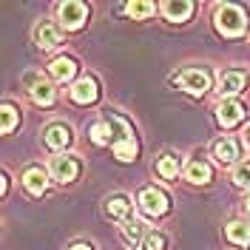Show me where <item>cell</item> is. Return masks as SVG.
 Masks as SVG:
<instances>
[{
	"label": "cell",
	"instance_id": "obj_2",
	"mask_svg": "<svg viewBox=\"0 0 250 250\" xmlns=\"http://www.w3.org/2000/svg\"><path fill=\"white\" fill-rule=\"evenodd\" d=\"M57 17H60L62 29H80L83 23H85V17H88V9H85V3H80V0H65L60 3V9H57Z\"/></svg>",
	"mask_w": 250,
	"mask_h": 250
},
{
	"label": "cell",
	"instance_id": "obj_27",
	"mask_svg": "<svg viewBox=\"0 0 250 250\" xmlns=\"http://www.w3.org/2000/svg\"><path fill=\"white\" fill-rule=\"evenodd\" d=\"M71 250H91V248H88V245H74Z\"/></svg>",
	"mask_w": 250,
	"mask_h": 250
},
{
	"label": "cell",
	"instance_id": "obj_1",
	"mask_svg": "<svg viewBox=\"0 0 250 250\" xmlns=\"http://www.w3.org/2000/svg\"><path fill=\"white\" fill-rule=\"evenodd\" d=\"M216 29L222 34H228V37H236V34H242L245 26H248V15L239 9V6H230V3H225V6H219L216 9Z\"/></svg>",
	"mask_w": 250,
	"mask_h": 250
},
{
	"label": "cell",
	"instance_id": "obj_22",
	"mask_svg": "<svg viewBox=\"0 0 250 250\" xmlns=\"http://www.w3.org/2000/svg\"><path fill=\"white\" fill-rule=\"evenodd\" d=\"M156 171L162 173V176H165V179H176V173H179V159H176V156H162V159H159V165H156Z\"/></svg>",
	"mask_w": 250,
	"mask_h": 250
},
{
	"label": "cell",
	"instance_id": "obj_21",
	"mask_svg": "<svg viewBox=\"0 0 250 250\" xmlns=\"http://www.w3.org/2000/svg\"><path fill=\"white\" fill-rule=\"evenodd\" d=\"M91 140L97 142V145H108V142H114L117 137H114V128H111V123L105 120V123H97L91 128Z\"/></svg>",
	"mask_w": 250,
	"mask_h": 250
},
{
	"label": "cell",
	"instance_id": "obj_24",
	"mask_svg": "<svg viewBox=\"0 0 250 250\" xmlns=\"http://www.w3.org/2000/svg\"><path fill=\"white\" fill-rule=\"evenodd\" d=\"M15 125H17V108L6 103V105H3V123H0V131H3V134H9Z\"/></svg>",
	"mask_w": 250,
	"mask_h": 250
},
{
	"label": "cell",
	"instance_id": "obj_28",
	"mask_svg": "<svg viewBox=\"0 0 250 250\" xmlns=\"http://www.w3.org/2000/svg\"><path fill=\"white\" fill-rule=\"evenodd\" d=\"M248 213H250V199H248Z\"/></svg>",
	"mask_w": 250,
	"mask_h": 250
},
{
	"label": "cell",
	"instance_id": "obj_16",
	"mask_svg": "<svg viewBox=\"0 0 250 250\" xmlns=\"http://www.w3.org/2000/svg\"><path fill=\"white\" fill-rule=\"evenodd\" d=\"M74 71H77V62L68 60V57H57V60L51 62V77L57 80V83L71 80V77H74Z\"/></svg>",
	"mask_w": 250,
	"mask_h": 250
},
{
	"label": "cell",
	"instance_id": "obj_11",
	"mask_svg": "<svg viewBox=\"0 0 250 250\" xmlns=\"http://www.w3.org/2000/svg\"><path fill=\"white\" fill-rule=\"evenodd\" d=\"M23 185H26V190H29V193L40 196V193L46 190V185H48L46 171H43V168H29V171L23 173Z\"/></svg>",
	"mask_w": 250,
	"mask_h": 250
},
{
	"label": "cell",
	"instance_id": "obj_17",
	"mask_svg": "<svg viewBox=\"0 0 250 250\" xmlns=\"http://www.w3.org/2000/svg\"><path fill=\"white\" fill-rule=\"evenodd\" d=\"M148 233H151V230L142 225L140 219H128V222L123 225V236L128 239V242H131V245H137V242H145V236H148Z\"/></svg>",
	"mask_w": 250,
	"mask_h": 250
},
{
	"label": "cell",
	"instance_id": "obj_8",
	"mask_svg": "<svg viewBox=\"0 0 250 250\" xmlns=\"http://www.w3.org/2000/svg\"><path fill=\"white\" fill-rule=\"evenodd\" d=\"M34 40H37L40 48H57L62 43V34L54 23H40V26L34 29Z\"/></svg>",
	"mask_w": 250,
	"mask_h": 250
},
{
	"label": "cell",
	"instance_id": "obj_4",
	"mask_svg": "<svg viewBox=\"0 0 250 250\" xmlns=\"http://www.w3.org/2000/svg\"><path fill=\"white\" fill-rule=\"evenodd\" d=\"M48 171L54 179H60V182H71L80 171V162L74 156L68 154H60V156H51V165H48Z\"/></svg>",
	"mask_w": 250,
	"mask_h": 250
},
{
	"label": "cell",
	"instance_id": "obj_13",
	"mask_svg": "<svg viewBox=\"0 0 250 250\" xmlns=\"http://www.w3.org/2000/svg\"><path fill=\"white\" fill-rule=\"evenodd\" d=\"M114 156H117L120 162H131V159L137 156V140L131 137V131H125L123 137L114 142Z\"/></svg>",
	"mask_w": 250,
	"mask_h": 250
},
{
	"label": "cell",
	"instance_id": "obj_15",
	"mask_svg": "<svg viewBox=\"0 0 250 250\" xmlns=\"http://www.w3.org/2000/svg\"><path fill=\"white\" fill-rule=\"evenodd\" d=\"M185 176L193 182V185H205V182H210V165L202 162V159H193V162L185 168Z\"/></svg>",
	"mask_w": 250,
	"mask_h": 250
},
{
	"label": "cell",
	"instance_id": "obj_23",
	"mask_svg": "<svg viewBox=\"0 0 250 250\" xmlns=\"http://www.w3.org/2000/svg\"><path fill=\"white\" fill-rule=\"evenodd\" d=\"M125 12L131 17H148V15H154V3H148V0H134V3L125 6Z\"/></svg>",
	"mask_w": 250,
	"mask_h": 250
},
{
	"label": "cell",
	"instance_id": "obj_9",
	"mask_svg": "<svg viewBox=\"0 0 250 250\" xmlns=\"http://www.w3.org/2000/svg\"><path fill=\"white\" fill-rule=\"evenodd\" d=\"M71 100L80 103V105H88L97 100V83L91 77H80L74 85H71Z\"/></svg>",
	"mask_w": 250,
	"mask_h": 250
},
{
	"label": "cell",
	"instance_id": "obj_5",
	"mask_svg": "<svg viewBox=\"0 0 250 250\" xmlns=\"http://www.w3.org/2000/svg\"><path fill=\"white\" fill-rule=\"evenodd\" d=\"M179 85L188 94H205L208 85H210V77H208V71H202V68H188V71L179 74Z\"/></svg>",
	"mask_w": 250,
	"mask_h": 250
},
{
	"label": "cell",
	"instance_id": "obj_12",
	"mask_svg": "<svg viewBox=\"0 0 250 250\" xmlns=\"http://www.w3.org/2000/svg\"><path fill=\"white\" fill-rule=\"evenodd\" d=\"M162 12L168 15V20H173V23H182V20H188V17H190V12H193V3H188V0H168V3H162Z\"/></svg>",
	"mask_w": 250,
	"mask_h": 250
},
{
	"label": "cell",
	"instance_id": "obj_19",
	"mask_svg": "<svg viewBox=\"0 0 250 250\" xmlns=\"http://www.w3.org/2000/svg\"><path fill=\"white\" fill-rule=\"evenodd\" d=\"M54 97H57V94H54V88H51V83H43V80H40V83L31 85V100L40 103V105H51Z\"/></svg>",
	"mask_w": 250,
	"mask_h": 250
},
{
	"label": "cell",
	"instance_id": "obj_20",
	"mask_svg": "<svg viewBox=\"0 0 250 250\" xmlns=\"http://www.w3.org/2000/svg\"><path fill=\"white\" fill-rule=\"evenodd\" d=\"M228 239L236 242V245H248L250 242V225H245V222H230V225H228Z\"/></svg>",
	"mask_w": 250,
	"mask_h": 250
},
{
	"label": "cell",
	"instance_id": "obj_3",
	"mask_svg": "<svg viewBox=\"0 0 250 250\" xmlns=\"http://www.w3.org/2000/svg\"><path fill=\"white\" fill-rule=\"evenodd\" d=\"M140 208H142V213H148V216H162L168 210V196L159 188H145L140 193Z\"/></svg>",
	"mask_w": 250,
	"mask_h": 250
},
{
	"label": "cell",
	"instance_id": "obj_25",
	"mask_svg": "<svg viewBox=\"0 0 250 250\" xmlns=\"http://www.w3.org/2000/svg\"><path fill=\"white\" fill-rule=\"evenodd\" d=\"M233 182L239 188H250V162H239L233 168Z\"/></svg>",
	"mask_w": 250,
	"mask_h": 250
},
{
	"label": "cell",
	"instance_id": "obj_10",
	"mask_svg": "<svg viewBox=\"0 0 250 250\" xmlns=\"http://www.w3.org/2000/svg\"><path fill=\"white\" fill-rule=\"evenodd\" d=\"M68 140H71V131L65 128V125L54 123L46 128V145L48 148H54V151H62L65 145H68Z\"/></svg>",
	"mask_w": 250,
	"mask_h": 250
},
{
	"label": "cell",
	"instance_id": "obj_6",
	"mask_svg": "<svg viewBox=\"0 0 250 250\" xmlns=\"http://www.w3.org/2000/svg\"><path fill=\"white\" fill-rule=\"evenodd\" d=\"M245 85H248V74L245 71H225L219 77V94L225 100H233V94L245 91Z\"/></svg>",
	"mask_w": 250,
	"mask_h": 250
},
{
	"label": "cell",
	"instance_id": "obj_18",
	"mask_svg": "<svg viewBox=\"0 0 250 250\" xmlns=\"http://www.w3.org/2000/svg\"><path fill=\"white\" fill-rule=\"evenodd\" d=\"M105 210H108V216L120 219V222H128V219H131V202H128V199H123V196H114V199H108Z\"/></svg>",
	"mask_w": 250,
	"mask_h": 250
},
{
	"label": "cell",
	"instance_id": "obj_26",
	"mask_svg": "<svg viewBox=\"0 0 250 250\" xmlns=\"http://www.w3.org/2000/svg\"><path fill=\"white\" fill-rule=\"evenodd\" d=\"M142 248H145V250H162V248H165V236H162V233H156V230H151V233L145 236Z\"/></svg>",
	"mask_w": 250,
	"mask_h": 250
},
{
	"label": "cell",
	"instance_id": "obj_14",
	"mask_svg": "<svg viewBox=\"0 0 250 250\" xmlns=\"http://www.w3.org/2000/svg\"><path fill=\"white\" fill-rule=\"evenodd\" d=\"M213 156H216L219 162H233L236 156H239V142L233 137H222L213 145Z\"/></svg>",
	"mask_w": 250,
	"mask_h": 250
},
{
	"label": "cell",
	"instance_id": "obj_7",
	"mask_svg": "<svg viewBox=\"0 0 250 250\" xmlns=\"http://www.w3.org/2000/svg\"><path fill=\"white\" fill-rule=\"evenodd\" d=\"M242 117H245V105H242L239 100H222V103H219V108H216L219 125L230 128V125H236Z\"/></svg>",
	"mask_w": 250,
	"mask_h": 250
}]
</instances>
